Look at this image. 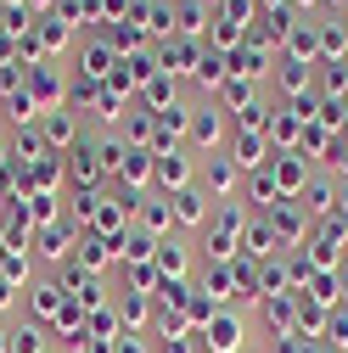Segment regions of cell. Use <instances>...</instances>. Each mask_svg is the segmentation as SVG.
I'll use <instances>...</instances> for the list:
<instances>
[{
    "mask_svg": "<svg viewBox=\"0 0 348 353\" xmlns=\"http://www.w3.org/2000/svg\"><path fill=\"white\" fill-rule=\"evenodd\" d=\"M28 62V57H23ZM23 90L34 96V107H39V118L46 112H62V96H68V84H62V73L51 68V62H28V84Z\"/></svg>",
    "mask_w": 348,
    "mask_h": 353,
    "instance_id": "6da1fadb",
    "label": "cell"
},
{
    "mask_svg": "<svg viewBox=\"0 0 348 353\" xmlns=\"http://www.w3.org/2000/svg\"><path fill=\"white\" fill-rule=\"evenodd\" d=\"M118 73V51H113V39L107 34H90L79 46V79H90V84H107Z\"/></svg>",
    "mask_w": 348,
    "mask_h": 353,
    "instance_id": "7a4b0ae2",
    "label": "cell"
},
{
    "mask_svg": "<svg viewBox=\"0 0 348 353\" xmlns=\"http://www.w3.org/2000/svg\"><path fill=\"white\" fill-rule=\"evenodd\" d=\"M202 347L208 353H236L242 347V320L225 314V308H213V314L202 320Z\"/></svg>",
    "mask_w": 348,
    "mask_h": 353,
    "instance_id": "3957f363",
    "label": "cell"
},
{
    "mask_svg": "<svg viewBox=\"0 0 348 353\" xmlns=\"http://www.w3.org/2000/svg\"><path fill=\"white\" fill-rule=\"evenodd\" d=\"M157 157V168H152V180L174 196V191H186L191 185V163H186V152H174V146H163V152H152Z\"/></svg>",
    "mask_w": 348,
    "mask_h": 353,
    "instance_id": "277c9868",
    "label": "cell"
},
{
    "mask_svg": "<svg viewBox=\"0 0 348 353\" xmlns=\"http://www.w3.org/2000/svg\"><path fill=\"white\" fill-rule=\"evenodd\" d=\"M79 236H84V230H73V225H46V230H34V252L51 258V263H62V258H73Z\"/></svg>",
    "mask_w": 348,
    "mask_h": 353,
    "instance_id": "5b68a950",
    "label": "cell"
},
{
    "mask_svg": "<svg viewBox=\"0 0 348 353\" xmlns=\"http://www.w3.org/2000/svg\"><path fill=\"white\" fill-rule=\"evenodd\" d=\"M174 96H180V79H174V73H152V79L141 84V107H146L152 118H163L168 107H180Z\"/></svg>",
    "mask_w": 348,
    "mask_h": 353,
    "instance_id": "8992f818",
    "label": "cell"
},
{
    "mask_svg": "<svg viewBox=\"0 0 348 353\" xmlns=\"http://www.w3.org/2000/svg\"><path fill=\"white\" fill-rule=\"evenodd\" d=\"M39 135H46V146H51V152H62V157L84 141V135H79V118H73L68 107H62V112H46V129H39Z\"/></svg>",
    "mask_w": 348,
    "mask_h": 353,
    "instance_id": "52a82bcc",
    "label": "cell"
},
{
    "mask_svg": "<svg viewBox=\"0 0 348 353\" xmlns=\"http://www.w3.org/2000/svg\"><path fill=\"white\" fill-rule=\"evenodd\" d=\"M68 174H73V185H79V191H96V185L107 180L102 163H96V146H90V141H79V146L68 152Z\"/></svg>",
    "mask_w": 348,
    "mask_h": 353,
    "instance_id": "ba28073f",
    "label": "cell"
},
{
    "mask_svg": "<svg viewBox=\"0 0 348 353\" xmlns=\"http://www.w3.org/2000/svg\"><path fill=\"white\" fill-rule=\"evenodd\" d=\"M186 141H191V146H202V152H208V146H220V141H225L220 112H213V107H197V112H191V129H186Z\"/></svg>",
    "mask_w": 348,
    "mask_h": 353,
    "instance_id": "9c48e42d",
    "label": "cell"
},
{
    "mask_svg": "<svg viewBox=\"0 0 348 353\" xmlns=\"http://www.w3.org/2000/svg\"><path fill=\"white\" fill-rule=\"evenodd\" d=\"M28 292H34V320H39V325H57V314L68 308L62 286H57V281H39V286H28Z\"/></svg>",
    "mask_w": 348,
    "mask_h": 353,
    "instance_id": "30bf717a",
    "label": "cell"
},
{
    "mask_svg": "<svg viewBox=\"0 0 348 353\" xmlns=\"http://www.w3.org/2000/svg\"><path fill=\"white\" fill-rule=\"evenodd\" d=\"M202 28H208V6H202V0H180V6H174V34L197 39Z\"/></svg>",
    "mask_w": 348,
    "mask_h": 353,
    "instance_id": "8fae6325",
    "label": "cell"
},
{
    "mask_svg": "<svg viewBox=\"0 0 348 353\" xmlns=\"http://www.w3.org/2000/svg\"><path fill=\"white\" fill-rule=\"evenodd\" d=\"M152 168H157V157H152V152H129V157H124V168H118V180H124L129 191H141V185L152 180Z\"/></svg>",
    "mask_w": 348,
    "mask_h": 353,
    "instance_id": "7c38bea8",
    "label": "cell"
},
{
    "mask_svg": "<svg viewBox=\"0 0 348 353\" xmlns=\"http://www.w3.org/2000/svg\"><path fill=\"white\" fill-rule=\"evenodd\" d=\"M146 308H152L146 292H124V297H118V325H124V331H141V325H146Z\"/></svg>",
    "mask_w": 348,
    "mask_h": 353,
    "instance_id": "4fadbf2b",
    "label": "cell"
},
{
    "mask_svg": "<svg viewBox=\"0 0 348 353\" xmlns=\"http://www.w3.org/2000/svg\"><path fill=\"white\" fill-rule=\"evenodd\" d=\"M168 208H174V225H202V191H174L168 196Z\"/></svg>",
    "mask_w": 348,
    "mask_h": 353,
    "instance_id": "5bb4252c",
    "label": "cell"
},
{
    "mask_svg": "<svg viewBox=\"0 0 348 353\" xmlns=\"http://www.w3.org/2000/svg\"><path fill=\"white\" fill-rule=\"evenodd\" d=\"M0 281L12 292H28V252H6L0 247Z\"/></svg>",
    "mask_w": 348,
    "mask_h": 353,
    "instance_id": "9a60e30c",
    "label": "cell"
},
{
    "mask_svg": "<svg viewBox=\"0 0 348 353\" xmlns=\"http://www.w3.org/2000/svg\"><path fill=\"white\" fill-rule=\"evenodd\" d=\"M264 152H270V146H264V135H253V129H242V135H236V157H231V163H236V168H253V163H270Z\"/></svg>",
    "mask_w": 348,
    "mask_h": 353,
    "instance_id": "2e32d148",
    "label": "cell"
},
{
    "mask_svg": "<svg viewBox=\"0 0 348 353\" xmlns=\"http://www.w3.org/2000/svg\"><path fill=\"white\" fill-rule=\"evenodd\" d=\"M12 353H46V325L39 320H23L12 331Z\"/></svg>",
    "mask_w": 348,
    "mask_h": 353,
    "instance_id": "e0dca14e",
    "label": "cell"
},
{
    "mask_svg": "<svg viewBox=\"0 0 348 353\" xmlns=\"http://www.w3.org/2000/svg\"><path fill=\"white\" fill-rule=\"evenodd\" d=\"M157 275H163V281H180V275H186V252H180V241H157Z\"/></svg>",
    "mask_w": 348,
    "mask_h": 353,
    "instance_id": "ac0fdd59",
    "label": "cell"
},
{
    "mask_svg": "<svg viewBox=\"0 0 348 353\" xmlns=\"http://www.w3.org/2000/svg\"><path fill=\"white\" fill-rule=\"evenodd\" d=\"M124 107H129V90H118V84H102V96H96V112L107 123H124Z\"/></svg>",
    "mask_w": 348,
    "mask_h": 353,
    "instance_id": "d6986e66",
    "label": "cell"
},
{
    "mask_svg": "<svg viewBox=\"0 0 348 353\" xmlns=\"http://www.w3.org/2000/svg\"><path fill=\"white\" fill-rule=\"evenodd\" d=\"M141 219H146V236H163V230L174 225V208H168V202H157V196H152V202L141 196Z\"/></svg>",
    "mask_w": 348,
    "mask_h": 353,
    "instance_id": "ffe728a7",
    "label": "cell"
},
{
    "mask_svg": "<svg viewBox=\"0 0 348 353\" xmlns=\"http://www.w3.org/2000/svg\"><path fill=\"white\" fill-rule=\"evenodd\" d=\"M225 62H231L225 51H202V57H197V79H202V84H220V79H225Z\"/></svg>",
    "mask_w": 348,
    "mask_h": 353,
    "instance_id": "44dd1931",
    "label": "cell"
},
{
    "mask_svg": "<svg viewBox=\"0 0 348 353\" xmlns=\"http://www.w3.org/2000/svg\"><path fill=\"white\" fill-rule=\"evenodd\" d=\"M236 185V163L231 157H213L208 163V191H231Z\"/></svg>",
    "mask_w": 348,
    "mask_h": 353,
    "instance_id": "7402d4cb",
    "label": "cell"
},
{
    "mask_svg": "<svg viewBox=\"0 0 348 353\" xmlns=\"http://www.w3.org/2000/svg\"><path fill=\"white\" fill-rule=\"evenodd\" d=\"M247 96H253V84H247V79H242V73H236V79H231V84H225V101H236V107H242V112H247V107H253V101H247Z\"/></svg>",
    "mask_w": 348,
    "mask_h": 353,
    "instance_id": "603a6c76",
    "label": "cell"
},
{
    "mask_svg": "<svg viewBox=\"0 0 348 353\" xmlns=\"http://www.w3.org/2000/svg\"><path fill=\"white\" fill-rule=\"evenodd\" d=\"M113 353H152V347H146V336H141V331H118Z\"/></svg>",
    "mask_w": 348,
    "mask_h": 353,
    "instance_id": "cb8c5ba5",
    "label": "cell"
},
{
    "mask_svg": "<svg viewBox=\"0 0 348 353\" xmlns=\"http://www.w3.org/2000/svg\"><path fill=\"white\" fill-rule=\"evenodd\" d=\"M113 342H118V336H84L73 353H113Z\"/></svg>",
    "mask_w": 348,
    "mask_h": 353,
    "instance_id": "d4e9b609",
    "label": "cell"
},
{
    "mask_svg": "<svg viewBox=\"0 0 348 353\" xmlns=\"http://www.w3.org/2000/svg\"><path fill=\"white\" fill-rule=\"evenodd\" d=\"M270 196H276V185L264 180V174H253V202H258V208H270Z\"/></svg>",
    "mask_w": 348,
    "mask_h": 353,
    "instance_id": "484cf974",
    "label": "cell"
},
{
    "mask_svg": "<svg viewBox=\"0 0 348 353\" xmlns=\"http://www.w3.org/2000/svg\"><path fill=\"white\" fill-rule=\"evenodd\" d=\"M247 247L264 258V252H270V230H264V225H253V230H247Z\"/></svg>",
    "mask_w": 348,
    "mask_h": 353,
    "instance_id": "4316f807",
    "label": "cell"
},
{
    "mask_svg": "<svg viewBox=\"0 0 348 353\" xmlns=\"http://www.w3.org/2000/svg\"><path fill=\"white\" fill-rule=\"evenodd\" d=\"M208 292L225 297V292H231V270H208Z\"/></svg>",
    "mask_w": 348,
    "mask_h": 353,
    "instance_id": "83f0119b",
    "label": "cell"
},
{
    "mask_svg": "<svg viewBox=\"0 0 348 353\" xmlns=\"http://www.w3.org/2000/svg\"><path fill=\"white\" fill-rule=\"evenodd\" d=\"M0 174H12V141H0Z\"/></svg>",
    "mask_w": 348,
    "mask_h": 353,
    "instance_id": "f1b7e54d",
    "label": "cell"
},
{
    "mask_svg": "<svg viewBox=\"0 0 348 353\" xmlns=\"http://www.w3.org/2000/svg\"><path fill=\"white\" fill-rule=\"evenodd\" d=\"M6 6H12V12H28V0H0V12H6Z\"/></svg>",
    "mask_w": 348,
    "mask_h": 353,
    "instance_id": "f546056e",
    "label": "cell"
},
{
    "mask_svg": "<svg viewBox=\"0 0 348 353\" xmlns=\"http://www.w3.org/2000/svg\"><path fill=\"white\" fill-rule=\"evenodd\" d=\"M12 297H17V292H12V286H6V281H0V308H6V303H12Z\"/></svg>",
    "mask_w": 348,
    "mask_h": 353,
    "instance_id": "4dcf8cb0",
    "label": "cell"
},
{
    "mask_svg": "<svg viewBox=\"0 0 348 353\" xmlns=\"http://www.w3.org/2000/svg\"><path fill=\"white\" fill-rule=\"evenodd\" d=\"M0 353H12V331H0Z\"/></svg>",
    "mask_w": 348,
    "mask_h": 353,
    "instance_id": "1f68e13d",
    "label": "cell"
}]
</instances>
